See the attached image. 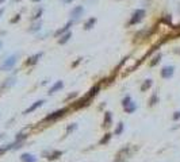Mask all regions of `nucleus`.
<instances>
[{
	"label": "nucleus",
	"instance_id": "1",
	"mask_svg": "<svg viewBox=\"0 0 180 162\" xmlns=\"http://www.w3.org/2000/svg\"><path fill=\"white\" fill-rule=\"evenodd\" d=\"M145 15H146V12H145V10H142V8L135 10L134 12H133V15H131V19H130V22H129V26L140 23V22L145 18Z\"/></svg>",
	"mask_w": 180,
	"mask_h": 162
},
{
	"label": "nucleus",
	"instance_id": "2",
	"mask_svg": "<svg viewBox=\"0 0 180 162\" xmlns=\"http://www.w3.org/2000/svg\"><path fill=\"white\" fill-rule=\"evenodd\" d=\"M18 57H19L18 54H12V55H9L7 60L3 62V65H2V70H6V72H7V70H11L12 68L15 66V64H17Z\"/></svg>",
	"mask_w": 180,
	"mask_h": 162
},
{
	"label": "nucleus",
	"instance_id": "3",
	"mask_svg": "<svg viewBox=\"0 0 180 162\" xmlns=\"http://www.w3.org/2000/svg\"><path fill=\"white\" fill-rule=\"evenodd\" d=\"M66 111H68V108H61V110H57V111L53 112V114L47 115V116L45 118V120H46V122H53V120H57L58 118L64 116Z\"/></svg>",
	"mask_w": 180,
	"mask_h": 162
},
{
	"label": "nucleus",
	"instance_id": "4",
	"mask_svg": "<svg viewBox=\"0 0 180 162\" xmlns=\"http://www.w3.org/2000/svg\"><path fill=\"white\" fill-rule=\"evenodd\" d=\"M83 14H84V7L83 5H76V7L72 8V11H71V16H72V20H77V19H80L81 16H83Z\"/></svg>",
	"mask_w": 180,
	"mask_h": 162
},
{
	"label": "nucleus",
	"instance_id": "5",
	"mask_svg": "<svg viewBox=\"0 0 180 162\" xmlns=\"http://www.w3.org/2000/svg\"><path fill=\"white\" fill-rule=\"evenodd\" d=\"M173 72H175V68L173 66H164L163 69H161V77L168 80L173 76Z\"/></svg>",
	"mask_w": 180,
	"mask_h": 162
},
{
	"label": "nucleus",
	"instance_id": "6",
	"mask_svg": "<svg viewBox=\"0 0 180 162\" xmlns=\"http://www.w3.org/2000/svg\"><path fill=\"white\" fill-rule=\"evenodd\" d=\"M43 103H45V100H38V101H35V103H33V104H31L30 107H28L27 110L23 112V114H31V112H34L35 110H38L39 107H42Z\"/></svg>",
	"mask_w": 180,
	"mask_h": 162
},
{
	"label": "nucleus",
	"instance_id": "7",
	"mask_svg": "<svg viewBox=\"0 0 180 162\" xmlns=\"http://www.w3.org/2000/svg\"><path fill=\"white\" fill-rule=\"evenodd\" d=\"M64 86V83H62L61 80L60 81H57V83H54L52 86H50V89H49V95H53V93H56L57 91H60V89Z\"/></svg>",
	"mask_w": 180,
	"mask_h": 162
},
{
	"label": "nucleus",
	"instance_id": "8",
	"mask_svg": "<svg viewBox=\"0 0 180 162\" xmlns=\"http://www.w3.org/2000/svg\"><path fill=\"white\" fill-rule=\"evenodd\" d=\"M20 161L22 162H37V158L33 154H30V153H24V154L20 155Z\"/></svg>",
	"mask_w": 180,
	"mask_h": 162
},
{
	"label": "nucleus",
	"instance_id": "9",
	"mask_svg": "<svg viewBox=\"0 0 180 162\" xmlns=\"http://www.w3.org/2000/svg\"><path fill=\"white\" fill-rule=\"evenodd\" d=\"M15 81H17V79H15V77H8V79L2 84V89H8V88H11L12 85H15Z\"/></svg>",
	"mask_w": 180,
	"mask_h": 162
},
{
	"label": "nucleus",
	"instance_id": "10",
	"mask_svg": "<svg viewBox=\"0 0 180 162\" xmlns=\"http://www.w3.org/2000/svg\"><path fill=\"white\" fill-rule=\"evenodd\" d=\"M123 108H125V111L127 112V114H133V112L137 110V105H135V103L131 100V101H129L126 105H123Z\"/></svg>",
	"mask_w": 180,
	"mask_h": 162
},
{
	"label": "nucleus",
	"instance_id": "11",
	"mask_svg": "<svg viewBox=\"0 0 180 162\" xmlns=\"http://www.w3.org/2000/svg\"><path fill=\"white\" fill-rule=\"evenodd\" d=\"M41 57H42V53H37V54H34L33 57H30L26 61V65H34V64H37L38 60H39Z\"/></svg>",
	"mask_w": 180,
	"mask_h": 162
},
{
	"label": "nucleus",
	"instance_id": "12",
	"mask_svg": "<svg viewBox=\"0 0 180 162\" xmlns=\"http://www.w3.org/2000/svg\"><path fill=\"white\" fill-rule=\"evenodd\" d=\"M72 24H73V20L68 22V23H66V24H65V26H64V27H62V29H60L58 31H57V33H56V37H60V35H62V34H65V33H66V31H68V30H69V27H71V26H72Z\"/></svg>",
	"mask_w": 180,
	"mask_h": 162
},
{
	"label": "nucleus",
	"instance_id": "13",
	"mask_svg": "<svg viewBox=\"0 0 180 162\" xmlns=\"http://www.w3.org/2000/svg\"><path fill=\"white\" fill-rule=\"evenodd\" d=\"M71 37H72V33H71V31H68V33L62 34L61 38L58 39V43H60V45H64V43H66L69 39H71Z\"/></svg>",
	"mask_w": 180,
	"mask_h": 162
},
{
	"label": "nucleus",
	"instance_id": "14",
	"mask_svg": "<svg viewBox=\"0 0 180 162\" xmlns=\"http://www.w3.org/2000/svg\"><path fill=\"white\" fill-rule=\"evenodd\" d=\"M95 23H96V18H90V19L84 23V29L85 30H91L95 26Z\"/></svg>",
	"mask_w": 180,
	"mask_h": 162
},
{
	"label": "nucleus",
	"instance_id": "15",
	"mask_svg": "<svg viewBox=\"0 0 180 162\" xmlns=\"http://www.w3.org/2000/svg\"><path fill=\"white\" fill-rule=\"evenodd\" d=\"M103 124L106 127L111 126V112H106V114H104V122H103Z\"/></svg>",
	"mask_w": 180,
	"mask_h": 162
},
{
	"label": "nucleus",
	"instance_id": "16",
	"mask_svg": "<svg viewBox=\"0 0 180 162\" xmlns=\"http://www.w3.org/2000/svg\"><path fill=\"white\" fill-rule=\"evenodd\" d=\"M99 89H100V88H99V85H95L94 88H91V91H90V93H88V95H87V97H88V99H90V100H91V99H92L94 96L96 95L97 92H99Z\"/></svg>",
	"mask_w": 180,
	"mask_h": 162
},
{
	"label": "nucleus",
	"instance_id": "17",
	"mask_svg": "<svg viewBox=\"0 0 180 162\" xmlns=\"http://www.w3.org/2000/svg\"><path fill=\"white\" fill-rule=\"evenodd\" d=\"M41 26H42V23H41V22H37V23H34L33 26H31V29L28 31H30V33H37V31L41 30Z\"/></svg>",
	"mask_w": 180,
	"mask_h": 162
},
{
	"label": "nucleus",
	"instance_id": "18",
	"mask_svg": "<svg viewBox=\"0 0 180 162\" xmlns=\"http://www.w3.org/2000/svg\"><path fill=\"white\" fill-rule=\"evenodd\" d=\"M11 149H14V143H9V145H6V146H3V147H0V155L4 154L6 151L11 150Z\"/></svg>",
	"mask_w": 180,
	"mask_h": 162
},
{
	"label": "nucleus",
	"instance_id": "19",
	"mask_svg": "<svg viewBox=\"0 0 180 162\" xmlns=\"http://www.w3.org/2000/svg\"><path fill=\"white\" fill-rule=\"evenodd\" d=\"M123 129H125V126H123L122 122H119L118 124H116V129H115V135H121L123 132Z\"/></svg>",
	"mask_w": 180,
	"mask_h": 162
},
{
	"label": "nucleus",
	"instance_id": "20",
	"mask_svg": "<svg viewBox=\"0 0 180 162\" xmlns=\"http://www.w3.org/2000/svg\"><path fill=\"white\" fill-rule=\"evenodd\" d=\"M150 86H152V80H145V83L142 84V86H141V91L145 92L146 89H149Z\"/></svg>",
	"mask_w": 180,
	"mask_h": 162
},
{
	"label": "nucleus",
	"instance_id": "21",
	"mask_svg": "<svg viewBox=\"0 0 180 162\" xmlns=\"http://www.w3.org/2000/svg\"><path fill=\"white\" fill-rule=\"evenodd\" d=\"M61 155V151H54L53 154H50L49 157H47V160H50V161H53V160H57V158Z\"/></svg>",
	"mask_w": 180,
	"mask_h": 162
},
{
	"label": "nucleus",
	"instance_id": "22",
	"mask_svg": "<svg viewBox=\"0 0 180 162\" xmlns=\"http://www.w3.org/2000/svg\"><path fill=\"white\" fill-rule=\"evenodd\" d=\"M42 12H43V10H42V8H38V10H37V12H35V14H34V16L31 18V19H33V20H35V19H39V18H41V15H42Z\"/></svg>",
	"mask_w": 180,
	"mask_h": 162
},
{
	"label": "nucleus",
	"instance_id": "23",
	"mask_svg": "<svg viewBox=\"0 0 180 162\" xmlns=\"http://www.w3.org/2000/svg\"><path fill=\"white\" fill-rule=\"evenodd\" d=\"M110 138H111V135H110V134H106V136H103V138L100 139V145H106V143H108Z\"/></svg>",
	"mask_w": 180,
	"mask_h": 162
},
{
	"label": "nucleus",
	"instance_id": "24",
	"mask_svg": "<svg viewBox=\"0 0 180 162\" xmlns=\"http://www.w3.org/2000/svg\"><path fill=\"white\" fill-rule=\"evenodd\" d=\"M156 103H159V99H157V93H153L150 97V105H154Z\"/></svg>",
	"mask_w": 180,
	"mask_h": 162
},
{
	"label": "nucleus",
	"instance_id": "25",
	"mask_svg": "<svg viewBox=\"0 0 180 162\" xmlns=\"http://www.w3.org/2000/svg\"><path fill=\"white\" fill-rule=\"evenodd\" d=\"M76 129H77V124H76V123H72L71 124V126H68V129H66V132H71V131H75V130Z\"/></svg>",
	"mask_w": 180,
	"mask_h": 162
},
{
	"label": "nucleus",
	"instance_id": "26",
	"mask_svg": "<svg viewBox=\"0 0 180 162\" xmlns=\"http://www.w3.org/2000/svg\"><path fill=\"white\" fill-rule=\"evenodd\" d=\"M26 138H27L26 134H19V135H17V141H20V142H23Z\"/></svg>",
	"mask_w": 180,
	"mask_h": 162
},
{
	"label": "nucleus",
	"instance_id": "27",
	"mask_svg": "<svg viewBox=\"0 0 180 162\" xmlns=\"http://www.w3.org/2000/svg\"><path fill=\"white\" fill-rule=\"evenodd\" d=\"M160 58H161V55H160V54H159V55H156V57H154V60L150 62V65H152V66H154V65H156L157 62H160Z\"/></svg>",
	"mask_w": 180,
	"mask_h": 162
},
{
	"label": "nucleus",
	"instance_id": "28",
	"mask_svg": "<svg viewBox=\"0 0 180 162\" xmlns=\"http://www.w3.org/2000/svg\"><path fill=\"white\" fill-rule=\"evenodd\" d=\"M172 118H173V120H179L180 119V111H176Z\"/></svg>",
	"mask_w": 180,
	"mask_h": 162
},
{
	"label": "nucleus",
	"instance_id": "29",
	"mask_svg": "<svg viewBox=\"0 0 180 162\" xmlns=\"http://www.w3.org/2000/svg\"><path fill=\"white\" fill-rule=\"evenodd\" d=\"M62 3H64V4H71L72 2H73V0H61Z\"/></svg>",
	"mask_w": 180,
	"mask_h": 162
},
{
	"label": "nucleus",
	"instance_id": "30",
	"mask_svg": "<svg viewBox=\"0 0 180 162\" xmlns=\"http://www.w3.org/2000/svg\"><path fill=\"white\" fill-rule=\"evenodd\" d=\"M3 14H4V8H0V16H2Z\"/></svg>",
	"mask_w": 180,
	"mask_h": 162
},
{
	"label": "nucleus",
	"instance_id": "31",
	"mask_svg": "<svg viewBox=\"0 0 180 162\" xmlns=\"http://www.w3.org/2000/svg\"><path fill=\"white\" fill-rule=\"evenodd\" d=\"M2 139H4V134H0V141H2Z\"/></svg>",
	"mask_w": 180,
	"mask_h": 162
},
{
	"label": "nucleus",
	"instance_id": "32",
	"mask_svg": "<svg viewBox=\"0 0 180 162\" xmlns=\"http://www.w3.org/2000/svg\"><path fill=\"white\" fill-rule=\"evenodd\" d=\"M4 2H6V0H0V5H2L3 3H4Z\"/></svg>",
	"mask_w": 180,
	"mask_h": 162
},
{
	"label": "nucleus",
	"instance_id": "33",
	"mask_svg": "<svg viewBox=\"0 0 180 162\" xmlns=\"http://www.w3.org/2000/svg\"><path fill=\"white\" fill-rule=\"evenodd\" d=\"M2 46H3V43H2V40H0V48H2Z\"/></svg>",
	"mask_w": 180,
	"mask_h": 162
},
{
	"label": "nucleus",
	"instance_id": "34",
	"mask_svg": "<svg viewBox=\"0 0 180 162\" xmlns=\"http://www.w3.org/2000/svg\"><path fill=\"white\" fill-rule=\"evenodd\" d=\"M33 2H35V3H37V2H41V0H33Z\"/></svg>",
	"mask_w": 180,
	"mask_h": 162
},
{
	"label": "nucleus",
	"instance_id": "35",
	"mask_svg": "<svg viewBox=\"0 0 180 162\" xmlns=\"http://www.w3.org/2000/svg\"><path fill=\"white\" fill-rule=\"evenodd\" d=\"M17 2H19V0H17Z\"/></svg>",
	"mask_w": 180,
	"mask_h": 162
}]
</instances>
